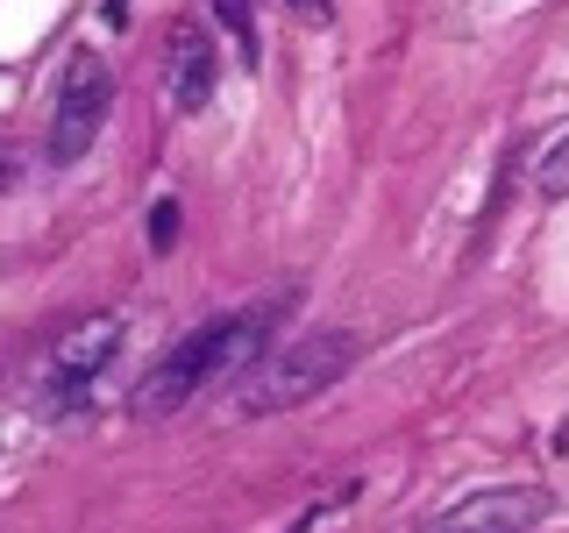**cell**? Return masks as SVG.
<instances>
[{
    "instance_id": "277c9868",
    "label": "cell",
    "mask_w": 569,
    "mask_h": 533,
    "mask_svg": "<svg viewBox=\"0 0 569 533\" xmlns=\"http://www.w3.org/2000/svg\"><path fill=\"white\" fill-rule=\"evenodd\" d=\"M548 520V491L533 484H498V491H470L456 505H441L427 533H520V526H541Z\"/></svg>"
},
{
    "instance_id": "6da1fadb",
    "label": "cell",
    "mask_w": 569,
    "mask_h": 533,
    "mask_svg": "<svg viewBox=\"0 0 569 533\" xmlns=\"http://www.w3.org/2000/svg\"><path fill=\"white\" fill-rule=\"evenodd\" d=\"M349 363H356L349 334H307V342H292V349H271L236 378V413H284V405H307L342 378Z\"/></svg>"
},
{
    "instance_id": "ba28073f",
    "label": "cell",
    "mask_w": 569,
    "mask_h": 533,
    "mask_svg": "<svg viewBox=\"0 0 569 533\" xmlns=\"http://www.w3.org/2000/svg\"><path fill=\"white\" fill-rule=\"evenodd\" d=\"M171 242H178V207H171V200H157V213H150V249L164 257Z\"/></svg>"
},
{
    "instance_id": "9c48e42d",
    "label": "cell",
    "mask_w": 569,
    "mask_h": 533,
    "mask_svg": "<svg viewBox=\"0 0 569 533\" xmlns=\"http://www.w3.org/2000/svg\"><path fill=\"white\" fill-rule=\"evenodd\" d=\"M213 8H221V22L242 36V50H249V0H213Z\"/></svg>"
},
{
    "instance_id": "3957f363",
    "label": "cell",
    "mask_w": 569,
    "mask_h": 533,
    "mask_svg": "<svg viewBox=\"0 0 569 533\" xmlns=\"http://www.w3.org/2000/svg\"><path fill=\"white\" fill-rule=\"evenodd\" d=\"M100 121H107V64L93 50H79V58L64 64L58 114H50V164H79V157L93 150Z\"/></svg>"
},
{
    "instance_id": "8fae6325",
    "label": "cell",
    "mask_w": 569,
    "mask_h": 533,
    "mask_svg": "<svg viewBox=\"0 0 569 533\" xmlns=\"http://www.w3.org/2000/svg\"><path fill=\"white\" fill-rule=\"evenodd\" d=\"M556 449H569V420H562V434H556Z\"/></svg>"
},
{
    "instance_id": "8992f818",
    "label": "cell",
    "mask_w": 569,
    "mask_h": 533,
    "mask_svg": "<svg viewBox=\"0 0 569 533\" xmlns=\"http://www.w3.org/2000/svg\"><path fill=\"white\" fill-rule=\"evenodd\" d=\"M213 93V50L200 29H178L171 36V71H164V100L178 107V114H192V107H207Z\"/></svg>"
},
{
    "instance_id": "30bf717a",
    "label": "cell",
    "mask_w": 569,
    "mask_h": 533,
    "mask_svg": "<svg viewBox=\"0 0 569 533\" xmlns=\"http://www.w3.org/2000/svg\"><path fill=\"white\" fill-rule=\"evenodd\" d=\"M14 185V164H8V157H0V192H8Z\"/></svg>"
},
{
    "instance_id": "7a4b0ae2",
    "label": "cell",
    "mask_w": 569,
    "mask_h": 533,
    "mask_svg": "<svg viewBox=\"0 0 569 533\" xmlns=\"http://www.w3.org/2000/svg\"><path fill=\"white\" fill-rule=\"evenodd\" d=\"M257 349V320H213V328H200L186 349L171 355L164 370H150L136 391V405L142 413H171V405H186L192 391H200L213 370H228V363H242V355Z\"/></svg>"
},
{
    "instance_id": "52a82bcc",
    "label": "cell",
    "mask_w": 569,
    "mask_h": 533,
    "mask_svg": "<svg viewBox=\"0 0 569 533\" xmlns=\"http://www.w3.org/2000/svg\"><path fill=\"white\" fill-rule=\"evenodd\" d=\"M533 185H541L548 200H569V135H562L556 150L541 157V171H533Z\"/></svg>"
},
{
    "instance_id": "5b68a950",
    "label": "cell",
    "mask_w": 569,
    "mask_h": 533,
    "mask_svg": "<svg viewBox=\"0 0 569 533\" xmlns=\"http://www.w3.org/2000/svg\"><path fill=\"white\" fill-rule=\"evenodd\" d=\"M114 349H121V320H114V313H93V320H79V328L58 342L50 370H58V384H86Z\"/></svg>"
}]
</instances>
